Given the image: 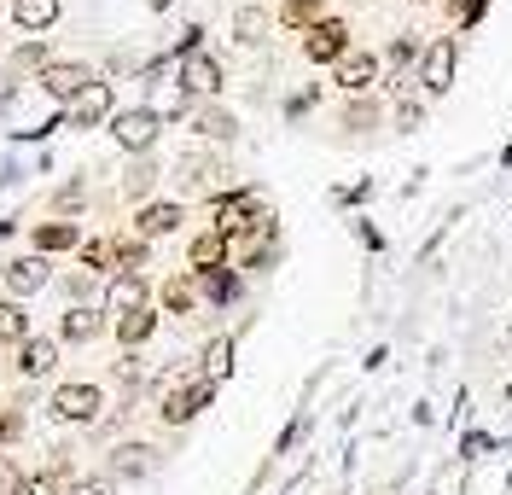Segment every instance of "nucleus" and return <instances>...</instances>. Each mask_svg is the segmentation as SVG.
<instances>
[{
	"mask_svg": "<svg viewBox=\"0 0 512 495\" xmlns=\"http://www.w3.org/2000/svg\"><path fill=\"white\" fill-rule=\"evenodd\" d=\"M210 396H216V385L204 379V373H181V379H169L158 396V420L163 426H192L204 408H210Z\"/></svg>",
	"mask_w": 512,
	"mask_h": 495,
	"instance_id": "f257e3e1",
	"label": "nucleus"
},
{
	"mask_svg": "<svg viewBox=\"0 0 512 495\" xmlns=\"http://www.w3.org/2000/svg\"><path fill=\"white\" fill-rule=\"evenodd\" d=\"M274 263H280V216L262 210L251 228L233 239V268H256L262 274V268H274Z\"/></svg>",
	"mask_w": 512,
	"mask_h": 495,
	"instance_id": "f03ea898",
	"label": "nucleus"
},
{
	"mask_svg": "<svg viewBox=\"0 0 512 495\" xmlns=\"http://www.w3.org/2000/svg\"><path fill=\"white\" fill-rule=\"evenodd\" d=\"M454 70H460V41H454V35H431L425 53H419V70H414L419 94L425 99L448 94V88H454Z\"/></svg>",
	"mask_w": 512,
	"mask_h": 495,
	"instance_id": "7ed1b4c3",
	"label": "nucleus"
},
{
	"mask_svg": "<svg viewBox=\"0 0 512 495\" xmlns=\"http://www.w3.org/2000/svg\"><path fill=\"white\" fill-rule=\"evenodd\" d=\"M262 210H268V204H262V193H256V187H233V193L210 198V228L227 233V239H239V233L262 216Z\"/></svg>",
	"mask_w": 512,
	"mask_h": 495,
	"instance_id": "20e7f679",
	"label": "nucleus"
},
{
	"mask_svg": "<svg viewBox=\"0 0 512 495\" xmlns=\"http://www.w3.org/2000/svg\"><path fill=\"white\" fill-rule=\"evenodd\" d=\"M158 134H163V117L152 105H128V111L111 117V140H117L123 152H134V158H146V152L158 146Z\"/></svg>",
	"mask_w": 512,
	"mask_h": 495,
	"instance_id": "39448f33",
	"label": "nucleus"
},
{
	"mask_svg": "<svg viewBox=\"0 0 512 495\" xmlns=\"http://www.w3.org/2000/svg\"><path fill=\"white\" fill-rule=\"evenodd\" d=\"M53 420H64V426H94L99 408H105V391H99L94 379H70V385H59L53 391Z\"/></svg>",
	"mask_w": 512,
	"mask_h": 495,
	"instance_id": "423d86ee",
	"label": "nucleus"
},
{
	"mask_svg": "<svg viewBox=\"0 0 512 495\" xmlns=\"http://www.w3.org/2000/svg\"><path fill=\"white\" fill-rule=\"evenodd\" d=\"M332 82H338L350 99L373 94V88L384 82V59H379V53H367V47H355V53H344V59L332 65Z\"/></svg>",
	"mask_w": 512,
	"mask_h": 495,
	"instance_id": "0eeeda50",
	"label": "nucleus"
},
{
	"mask_svg": "<svg viewBox=\"0 0 512 495\" xmlns=\"http://www.w3.org/2000/svg\"><path fill=\"white\" fill-rule=\"evenodd\" d=\"M117 117V99H111V82H88L82 94L64 105V129H99Z\"/></svg>",
	"mask_w": 512,
	"mask_h": 495,
	"instance_id": "6e6552de",
	"label": "nucleus"
},
{
	"mask_svg": "<svg viewBox=\"0 0 512 495\" xmlns=\"http://www.w3.org/2000/svg\"><path fill=\"white\" fill-rule=\"evenodd\" d=\"M344 53H355L350 24H344V18H320L315 30L303 35V59H309V65H338Z\"/></svg>",
	"mask_w": 512,
	"mask_h": 495,
	"instance_id": "1a4fd4ad",
	"label": "nucleus"
},
{
	"mask_svg": "<svg viewBox=\"0 0 512 495\" xmlns=\"http://www.w3.org/2000/svg\"><path fill=\"white\" fill-rule=\"evenodd\" d=\"M175 181H181L187 193H210V198H216V187L233 193V187H227V164L222 158H210V152H187V158L175 164Z\"/></svg>",
	"mask_w": 512,
	"mask_h": 495,
	"instance_id": "9d476101",
	"label": "nucleus"
},
{
	"mask_svg": "<svg viewBox=\"0 0 512 495\" xmlns=\"http://www.w3.org/2000/svg\"><path fill=\"white\" fill-rule=\"evenodd\" d=\"M47 280H53V268H47V257H35V251H30V257H12V263L0 268V286H6V297H12V303L35 297Z\"/></svg>",
	"mask_w": 512,
	"mask_h": 495,
	"instance_id": "9b49d317",
	"label": "nucleus"
},
{
	"mask_svg": "<svg viewBox=\"0 0 512 495\" xmlns=\"http://www.w3.org/2000/svg\"><path fill=\"white\" fill-rule=\"evenodd\" d=\"M175 82H181L192 99H216L222 82H227V70H222V59H210V53H192V59L175 65Z\"/></svg>",
	"mask_w": 512,
	"mask_h": 495,
	"instance_id": "f8f14e48",
	"label": "nucleus"
},
{
	"mask_svg": "<svg viewBox=\"0 0 512 495\" xmlns=\"http://www.w3.org/2000/svg\"><path fill=\"white\" fill-rule=\"evenodd\" d=\"M35 82H41V94H47V99H59V105H70V99L82 94L88 82H99V76H94L88 65H76V59H53V65L41 70Z\"/></svg>",
	"mask_w": 512,
	"mask_h": 495,
	"instance_id": "ddd939ff",
	"label": "nucleus"
},
{
	"mask_svg": "<svg viewBox=\"0 0 512 495\" xmlns=\"http://www.w3.org/2000/svg\"><path fill=\"white\" fill-rule=\"evenodd\" d=\"M105 309H111V315L152 309V280H146V274H111V286H105Z\"/></svg>",
	"mask_w": 512,
	"mask_h": 495,
	"instance_id": "4468645a",
	"label": "nucleus"
},
{
	"mask_svg": "<svg viewBox=\"0 0 512 495\" xmlns=\"http://www.w3.org/2000/svg\"><path fill=\"white\" fill-rule=\"evenodd\" d=\"M152 466H158V449H152V443H117L111 461H105V478H111V484H123V478L134 484V478H146Z\"/></svg>",
	"mask_w": 512,
	"mask_h": 495,
	"instance_id": "2eb2a0df",
	"label": "nucleus"
},
{
	"mask_svg": "<svg viewBox=\"0 0 512 495\" xmlns=\"http://www.w3.org/2000/svg\"><path fill=\"white\" fill-rule=\"evenodd\" d=\"M233 263V239L216 228H204V233H192V245H187V268L192 274H210V268H227Z\"/></svg>",
	"mask_w": 512,
	"mask_h": 495,
	"instance_id": "dca6fc26",
	"label": "nucleus"
},
{
	"mask_svg": "<svg viewBox=\"0 0 512 495\" xmlns=\"http://www.w3.org/2000/svg\"><path fill=\"white\" fill-rule=\"evenodd\" d=\"M187 123H192L198 140H233V134H239V117H233L227 105H210V99H198V105H192Z\"/></svg>",
	"mask_w": 512,
	"mask_h": 495,
	"instance_id": "f3484780",
	"label": "nucleus"
},
{
	"mask_svg": "<svg viewBox=\"0 0 512 495\" xmlns=\"http://www.w3.org/2000/svg\"><path fill=\"white\" fill-rule=\"evenodd\" d=\"M99 332H105V315L88 309V303H70V309L59 315V338L64 344H94Z\"/></svg>",
	"mask_w": 512,
	"mask_h": 495,
	"instance_id": "a211bd4d",
	"label": "nucleus"
},
{
	"mask_svg": "<svg viewBox=\"0 0 512 495\" xmlns=\"http://www.w3.org/2000/svg\"><path fill=\"white\" fill-rule=\"evenodd\" d=\"M187 222V210L181 204H140V216H134V233L152 245V239H163V233H175Z\"/></svg>",
	"mask_w": 512,
	"mask_h": 495,
	"instance_id": "6ab92c4d",
	"label": "nucleus"
},
{
	"mask_svg": "<svg viewBox=\"0 0 512 495\" xmlns=\"http://www.w3.org/2000/svg\"><path fill=\"white\" fill-rule=\"evenodd\" d=\"M233 350H239V338H233V332H216V338L198 350V373H204L210 385H222L227 373H233Z\"/></svg>",
	"mask_w": 512,
	"mask_h": 495,
	"instance_id": "aec40b11",
	"label": "nucleus"
},
{
	"mask_svg": "<svg viewBox=\"0 0 512 495\" xmlns=\"http://www.w3.org/2000/svg\"><path fill=\"white\" fill-rule=\"evenodd\" d=\"M30 245H35V257H59V251H76L82 245V228L76 222H35Z\"/></svg>",
	"mask_w": 512,
	"mask_h": 495,
	"instance_id": "412c9836",
	"label": "nucleus"
},
{
	"mask_svg": "<svg viewBox=\"0 0 512 495\" xmlns=\"http://www.w3.org/2000/svg\"><path fill=\"white\" fill-rule=\"evenodd\" d=\"M158 181H163V164L152 158V152H146V158H134V164L123 169V198H128V204H146Z\"/></svg>",
	"mask_w": 512,
	"mask_h": 495,
	"instance_id": "4be33fe9",
	"label": "nucleus"
},
{
	"mask_svg": "<svg viewBox=\"0 0 512 495\" xmlns=\"http://www.w3.org/2000/svg\"><path fill=\"white\" fill-rule=\"evenodd\" d=\"M53 362H59V344H53V338H24L12 367H18L24 379H41V373H53Z\"/></svg>",
	"mask_w": 512,
	"mask_h": 495,
	"instance_id": "5701e85b",
	"label": "nucleus"
},
{
	"mask_svg": "<svg viewBox=\"0 0 512 495\" xmlns=\"http://www.w3.org/2000/svg\"><path fill=\"white\" fill-rule=\"evenodd\" d=\"M198 280V297L204 303H216V309H227L233 297H239V268L227 263V268H210V274H192Z\"/></svg>",
	"mask_w": 512,
	"mask_h": 495,
	"instance_id": "b1692460",
	"label": "nucleus"
},
{
	"mask_svg": "<svg viewBox=\"0 0 512 495\" xmlns=\"http://www.w3.org/2000/svg\"><path fill=\"white\" fill-rule=\"evenodd\" d=\"M158 303H163V315H192L198 309V280L192 274H169L158 286Z\"/></svg>",
	"mask_w": 512,
	"mask_h": 495,
	"instance_id": "393cba45",
	"label": "nucleus"
},
{
	"mask_svg": "<svg viewBox=\"0 0 512 495\" xmlns=\"http://www.w3.org/2000/svg\"><path fill=\"white\" fill-rule=\"evenodd\" d=\"M320 18H332L326 0H280V12H274V24H286V30H297V35H309Z\"/></svg>",
	"mask_w": 512,
	"mask_h": 495,
	"instance_id": "a878e982",
	"label": "nucleus"
},
{
	"mask_svg": "<svg viewBox=\"0 0 512 495\" xmlns=\"http://www.w3.org/2000/svg\"><path fill=\"white\" fill-rule=\"evenodd\" d=\"M268 24H274L268 6H239V12H233V41H239V47H262V41H268Z\"/></svg>",
	"mask_w": 512,
	"mask_h": 495,
	"instance_id": "bb28decb",
	"label": "nucleus"
},
{
	"mask_svg": "<svg viewBox=\"0 0 512 495\" xmlns=\"http://www.w3.org/2000/svg\"><path fill=\"white\" fill-rule=\"evenodd\" d=\"M111 332H117V344H123V350H140V344L158 332V309H134V315H117V321H111Z\"/></svg>",
	"mask_w": 512,
	"mask_h": 495,
	"instance_id": "cd10ccee",
	"label": "nucleus"
},
{
	"mask_svg": "<svg viewBox=\"0 0 512 495\" xmlns=\"http://www.w3.org/2000/svg\"><path fill=\"white\" fill-rule=\"evenodd\" d=\"M12 24L30 30V35L53 30V24H59V0H12Z\"/></svg>",
	"mask_w": 512,
	"mask_h": 495,
	"instance_id": "c85d7f7f",
	"label": "nucleus"
},
{
	"mask_svg": "<svg viewBox=\"0 0 512 495\" xmlns=\"http://www.w3.org/2000/svg\"><path fill=\"white\" fill-rule=\"evenodd\" d=\"M146 263H152V245L140 233H117V274H140Z\"/></svg>",
	"mask_w": 512,
	"mask_h": 495,
	"instance_id": "c756f323",
	"label": "nucleus"
},
{
	"mask_svg": "<svg viewBox=\"0 0 512 495\" xmlns=\"http://www.w3.org/2000/svg\"><path fill=\"white\" fill-rule=\"evenodd\" d=\"M24 338H30V315H24V303H12V297H6V303H0V344H12V350H18Z\"/></svg>",
	"mask_w": 512,
	"mask_h": 495,
	"instance_id": "7c9ffc66",
	"label": "nucleus"
},
{
	"mask_svg": "<svg viewBox=\"0 0 512 495\" xmlns=\"http://www.w3.org/2000/svg\"><path fill=\"white\" fill-rule=\"evenodd\" d=\"M53 65V59H47V41H41V35H30V41H24V47H18V53H12V76H18V82H24V76H41V70Z\"/></svg>",
	"mask_w": 512,
	"mask_h": 495,
	"instance_id": "2f4dec72",
	"label": "nucleus"
},
{
	"mask_svg": "<svg viewBox=\"0 0 512 495\" xmlns=\"http://www.w3.org/2000/svg\"><path fill=\"white\" fill-rule=\"evenodd\" d=\"M111 379H117V385H123V396L134 402V396H140V379H146V362H140L134 350H123V356H117V367H111Z\"/></svg>",
	"mask_w": 512,
	"mask_h": 495,
	"instance_id": "473e14b6",
	"label": "nucleus"
},
{
	"mask_svg": "<svg viewBox=\"0 0 512 495\" xmlns=\"http://www.w3.org/2000/svg\"><path fill=\"white\" fill-rule=\"evenodd\" d=\"M443 12H448L454 30H478L483 12H489V0H443Z\"/></svg>",
	"mask_w": 512,
	"mask_h": 495,
	"instance_id": "72a5a7b5",
	"label": "nucleus"
},
{
	"mask_svg": "<svg viewBox=\"0 0 512 495\" xmlns=\"http://www.w3.org/2000/svg\"><path fill=\"white\" fill-rule=\"evenodd\" d=\"M390 123H396V134H414L425 123V94H402L396 111H390Z\"/></svg>",
	"mask_w": 512,
	"mask_h": 495,
	"instance_id": "f704fd0d",
	"label": "nucleus"
},
{
	"mask_svg": "<svg viewBox=\"0 0 512 495\" xmlns=\"http://www.w3.org/2000/svg\"><path fill=\"white\" fill-rule=\"evenodd\" d=\"M82 268H88V274L117 268V239H88V245H82Z\"/></svg>",
	"mask_w": 512,
	"mask_h": 495,
	"instance_id": "c9c22d12",
	"label": "nucleus"
},
{
	"mask_svg": "<svg viewBox=\"0 0 512 495\" xmlns=\"http://www.w3.org/2000/svg\"><path fill=\"white\" fill-rule=\"evenodd\" d=\"M338 123H344V129H373V123H379V99H373V94L350 99V105H344V117H338Z\"/></svg>",
	"mask_w": 512,
	"mask_h": 495,
	"instance_id": "e433bc0d",
	"label": "nucleus"
},
{
	"mask_svg": "<svg viewBox=\"0 0 512 495\" xmlns=\"http://www.w3.org/2000/svg\"><path fill=\"white\" fill-rule=\"evenodd\" d=\"M64 292L76 297V303H88V297L99 292V274H88V268H76V274H64Z\"/></svg>",
	"mask_w": 512,
	"mask_h": 495,
	"instance_id": "4c0bfd02",
	"label": "nucleus"
},
{
	"mask_svg": "<svg viewBox=\"0 0 512 495\" xmlns=\"http://www.w3.org/2000/svg\"><path fill=\"white\" fill-rule=\"evenodd\" d=\"M64 495H117V484H111L105 472H94V478H70V490Z\"/></svg>",
	"mask_w": 512,
	"mask_h": 495,
	"instance_id": "58836bf2",
	"label": "nucleus"
},
{
	"mask_svg": "<svg viewBox=\"0 0 512 495\" xmlns=\"http://www.w3.org/2000/svg\"><path fill=\"white\" fill-rule=\"evenodd\" d=\"M82 198H88V187H82V181H64L59 193H53V210H76Z\"/></svg>",
	"mask_w": 512,
	"mask_h": 495,
	"instance_id": "ea45409f",
	"label": "nucleus"
},
{
	"mask_svg": "<svg viewBox=\"0 0 512 495\" xmlns=\"http://www.w3.org/2000/svg\"><path fill=\"white\" fill-rule=\"evenodd\" d=\"M24 437V414L18 408H0V443H18Z\"/></svg>",
	"mask_w": 512,
	"mask_h": 495,
	"instance_id": "a19ab883",
	"label": "nucleus"
},
{
	"mask_svg": "<svg viewBox=\"0 0 512 495\" xmlns=\"http://www.w3.org/2000/svg\"><path fill=\"white\" fill-rule=\"evenodd\" d=\"M18 484H24L18 461H12V455H0V495H18Z\"/></svg>",
	"mask_w": 512,
	"mask_h": 495,
	"instance_id": "79ce46f5",
	"label": "nucleus"
},
{
	"mask_svg": "<svg viewBox=\"0 0 512 495\" xmlns=\"http://www.w3.org/2000/svg\"><path fill=\"white\" fill-rule=\"evenodd\" d=\"M303 426H309V414H297V420H291V426L280 431V443H274V455H291V443L303 437Z\"/></svg>",
	"mask_w": 512,
	"mask_h": 495,
	"instance_id": "37998d69",
	"label": "nucleus"
},
{
	"mask_svg": "<svg viewBox=\"0 0 512 495\" xmlns=\"http://www.w3.org/2000/svg\"><path fill=\"white\" fill-rule=\"evenodd\" d=\"M355 239H361V245H367V251H384V233L373 228V222H367V216H361V222H355Z\"/></svg>",
	"mask_w": 512,
	"mask_h": 495,
	"instance_id": "c03bdc74",
	"label": "nucleus"
},
{
	"mask_svg": "<svg viewBox=\"0 0 512 495\" xmlns=\"http://www.w3.org/2000/svg\"><path fill=\"white\" fill-rule=\"evenodd\" d=\"M338 204H367L373 198V181H355V187H344V193H332Z\"/></svg>",
	"mask_w": 512,
	"mask_h": 495,
	"instance_id": "a18cd8bd",
	"label": "nucleus"
},
{
	"mask_svg": "<svg viewBox=\"0 0 512 495\" xmlns=\"http://www.w3.org/2000/svg\"><path fill=\"white\" fill-rule=\"evenodd\" d=\"M315 99H320L315 88H303V94H291V99H286V117H303V111H309Z\"/></svg>",
	"mask_w": 512,
	"mask_h": 495,
	"instance_id": "49530a36",
	"label": "nucleus"
},
{
	"mask_svg": "<svg viewBox=\"0 0 512 495\" xmlns=\"http://www.w3.org/2000/svg\"><path fill=\"white\" fill-rule=\"evenodd\" d=\"M18 88H24V82H18V76H12V70H0V111H6V105H12V99H18Z\"/></svg>",
	"mask_w": 512,
	"mask_h": 495,
	"instance_id": "de8ad7c7",
	"label": "nucleus"
},
{
	"mask_svg": "<svg viewBox=\"0 0 512 495\" xmlns=\"http://www.w3.org/2000/svg\"><path fill=\"white\" fill-rule=\"evenodd\" d=\"M6 233H18V216H6V222H0V239H6Z\"/></svg>",
	"mask_w": 512,
	"mask_h": 495,
	"instance_id": "09e8293b",
	"label": "nucleus"
},
{
	"mask_svg": "<svg viewBox=\"0 0 512 495\" xmlns=\"http://www.w3.org/2000/svg\"><path fill=\"white\" fill-rule=\"evenodd\" d=\"M146 6H152V12H169V0H146Z\"/></svg>",
	"mask_w": 512,
	"mask_h": 495,
	"instance_id": "8fccbe9b",
	"label": "nucleus"
},
{
	"mask_svg": "<svg viewBox=\"0 0 512 495\" xmlns=\"http://www.w3.org/2000/svg\"><path fill=\"white\" fill-rule=\"evenodd\" d=\"M408 6H425V0H408Z\"/></svg>",
	"mask_w": 512,
	"mask_h": 495,
	"instance_id": "3c124183",
	"label": "nucleus"
}]
</instances>
